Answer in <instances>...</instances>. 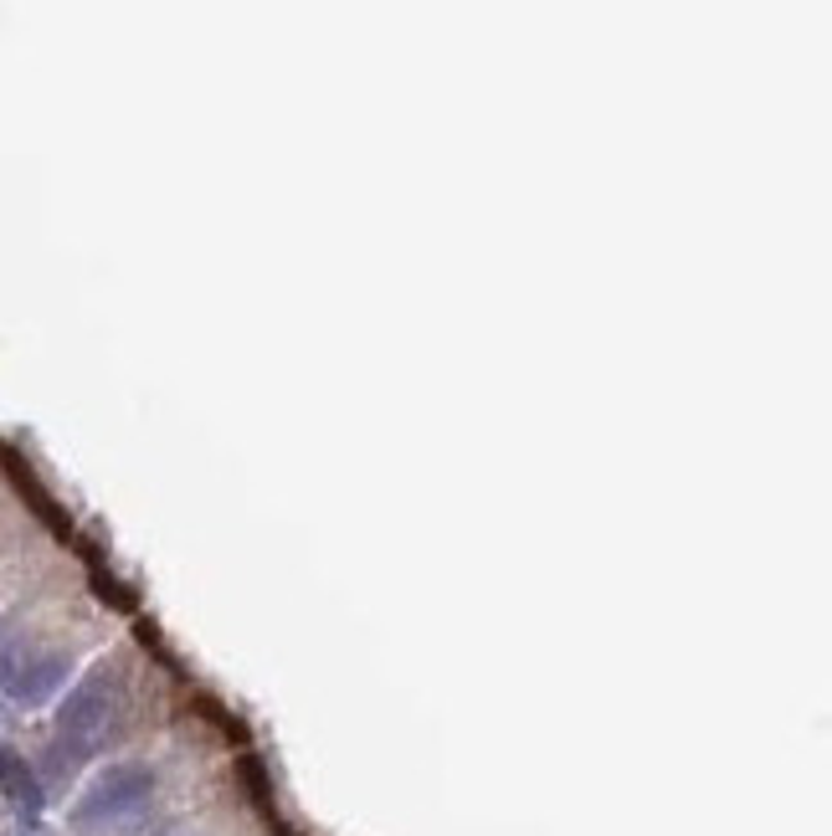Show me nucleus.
Segmentation results:
<instances>
[{"instance_id": "obj_1", "label": "nucleus", "mask_w": 832, "mask_h": 836, "mask_svg": "<svg viewBox=\"0 0 832 836\" xmlns=\"http://www.w3.org/2000/svg\"><path fill=\"white\" fill-rule=\"evenodd\" d=\"M114 719H119V683L114 672H93L87 683H78L57 714V739H51V769L68 775L87 760V754L103 750V739L114 734Z\"/></svg>"}, {"instance_id": "obj_3", "label": "nucleus", "mask_w": 832, "mask_h": 836, "mask_svg": "<svg viewBox=\"0 0 832 836\" xmlns=\"http://www.w3.org/2000/svg\"><path fill=\"white\" fill-rule=\"evenodd\" d=\"M62 678H68V657H36V662L16 668L11 693H16V703H47L62 687Z\"/></svg>"}, {"instance_id": "obj_2", "label": "nucleus", "mask_w": 832, "mask_h": 836, "mask_svg": "<svg viewBox=\"0 0 832 836\" xmlns=\"http://www.w3.org/2000/svg\"><path fill=\"white\" fill-rule=\"evenodd\" d=\"M150 796H154L150 769L119 765V769H108L103 780H93V790L78 801L72 821H78L83 832H129V826H139V821H144Z\"/></svg>"}, {"instance_id": "obj_4", "label": "nucleus", "mask_w": 832, "mask_h": 836, "mask_svg": "<svg viewBox=\"0 0 832 836\" xmlns=\"http://www.w3.org/2000/svg\"><path fill=\"white\" fill-rule=\"evenodd\" d=\"M0 786H5V796H16L26 811H36V805H42V790H36L32 769L21 765L16 754H0Z\"/></svg>"}, {"instance_id": "obj_5", "label": "nucleus", "mask_w": 832, "mask_h": 836, "mask_svg": "<svg viewBox=\"0 0 832 836\" xmlns=\"http://www.w3.org/2000/svg\"><path fill=\"white\" fill-rule=\"evenodd\" d=\"M16 657H21V641L11 626H0V683H11L16 678Z\"/></svg>"}]
</instances>
